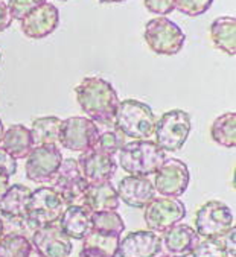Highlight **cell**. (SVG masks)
Segmentation results:
<instances>
[{
  "instance_id": "cell-25",
  "label": "cell",
  "mask_w": 236,
  "mask_h": 257,
  "mask_svg": "<svg viewBox=\"0 0 236 257\" xmlns=\"http://www.w3.org/2000/svg\"><path fill=\"white\" fill-rule=\"evenodd\" d=\"M61 125H63V120L57 116H44V117L34 119L29 128L34 146L60 143Z\"/></svg>"
},
{
  "instance_id": "cell-43",
  "label": "cell",
  "mask_w": 236,
  "mask_h": 257,
  "mask_svg": "<svg viewBox=\"0 0 236 257\" xmlns=\"http://www.w3.org/2000/svg\"><path fill=\"white\" fill-rule=\"evenodd\" d=\"M156 257H171V255H166V254H163V255H156Z\"/></svg>"
},
{
  "instance_id": "cell-42",
  "label": "cell",
  "mask_w": 236,
  "mask_h": 257,
  "mask_svg": "<svg viewBox=\"0 0 236 257\" xmlns=\"http://www.w3.org/2000/svg\"><path fill=\"white\" fill-rule=\"evenodd\" d=\"M5 236V231H4V222H2V218H0V239Z\"/></svg>"
},
{
  "instance_id": "cell-16",
  "label": "cell",
  "mask_w": 236,
  "mask_h": 257,
  "mask_svg": "<svg viewBox=\"0 0 236 257\" xmlns=\"http://www.w3.org/2000/svg\"><path fill=\"white\" fill-rule=\"evenodd\" d=\"M60 25V11L55 5L44 2L32 13H29L22 22L20 28L22 32L29 38H44L55 32Z\"/></svg>"
},
{
  "instance_id": "cell-23",
  "label": "cell",
  "mask_w": 236,
  "mask_h": 257,
  "mask_svg": "<svg viewBox=\"0 0 236 257\" xmlns=\"http://www.w3.org/2000/svg\"><path fill=\"white\" fill-rule=\"evenodd\" d=\"M121 234L104 233L91 228L82 239V251L99 255V257H116L119 248Z\"/></svg>"
},
{
  "instance_id": "cell-19",
  "label": "cell",
  "mask_w": 236,
  "mask_h": 257,
  "mask_svg": "<svg viewBox=\"0 0 236 257\" xmlns=\"http://www.w3.org/2000/svg\"><path fill=\"white\" fill-rule=\"evenodd\" d=\"M91 215L93 212L84 204L67 205V209L63 212L58 221V225L70 239L82 240L84 236L93 228Z\"/></svg>"
},
{
  "instance_id": "cell-38",
  "label": "cell",
  "mask_w": 236,
  "mask_h": 257,
  "mask_svg": "<svg viewBox=\"0 0 236 257\" xmlns=\"http://www.w3.org/2000/svg\"><path fill=\"white\" fill-rule=\"evenodd\" d=\"M26 257H43V255H41V254H40V252H38V251H37V249L32 246V248H31V251L28 252V255H26Z\"/></svg>"
},
{
  "instance_id": "cell-30",
  "label": "cell",
  "mask_w": 236,
  "mask_h": 257,
  "mask_svg": "<svg viewBox=\"0 0 236 257\" xmlns=\"http://www.w3.org/2000/svg\"><path fill=\"white\" fill-rule=\"evenodd\" d=\"M4 222V231L5 234H14V236H23L31 240L34 231L37 230L28 216H2Z\"/></svg>"
},
{
  "instance_id": "cell-20",
  "label": "cell",
  "mask_w": 236,
  "mask_h": 257,
  "mask_svg": "<svg viewBox=\"0 0 236 257\" xmlns=\"http://www.w3.org/2000/svg\"><path fill=\"white\" fill-rule=\"evenodd\" d=\"M84 205H87L93 213L116 212L121 205V199L111 181H104L87 186L84 195Z\"/></svg>"
},
{
  "instance_id": "cell-7",
  "label": "cell",
  "mask_w": 236,
  "mask_h": 257,
  "mask_svg": "<svg viewBox=\"0 0 236 257\" xmlns=\"http://www.w3.org/2000/svg\"><path fill=\"white\" fill-rule=\"evenodd\" d=\"M234 227V215L227 204L212 199L195 215V231L200 237H224Z\"/></svg>"
},
{
  "instance_id": "cell-21",
  "label": "cell",
  "mask_w": 236,
  "mask_h": 257,
  "mask_svg": "<svg viewBox=\"0 0 236 257\" xmlns=\"http://www.w3.org/2000/svg\"><path fill=\"white\" fill-rule=\"evenodd\" d=\"M0 143H2V148L16 160L28 157V154L34 148L31 131H29V128H26L22 123L11 125L8 130H5L2 142Z\"/></svg>"
},
{
  "instance_id": "cell-26",
  "label": "cell",
  "mask_w": 236,
  "mask_h": 257,
  "mask_svg": "<svg viewBox=\"0 0 236 257\" xmlns=\"http://www.w3.org/2000/svg\"><path fill=\"white\" fill-rule=\"evenodd\" d=\"M210 136L215 143L224 148H234L236 146V113H224L218 116L212 126Z\"/></svg>"
},
{
  "instance_id": "cell-35",
  "label": "cell",
  "mask_w": 236,
  "mask_h": 257,
  "mask_svg": "<svg viewBox=\"0 0 236 257\" xmlns=\"http://www.w3.org/2000/svg\"><path fill=\"white\" fill-rule=\"evenodd\" d=\"M0 171L8 177H13L17 172V160L10 156L2 146H0Z\"/></svg>"
},
{
  "instance_id": "cell-39",
  "label": "cell",
  "mask_w": 236,
  "mask_h": 257,
  "mask_svg": "<svg viewBox=\"0 0 236 257\" xmlns=\"http://www.w3.org/2000/svg\"><path fill=\"white\" fill-rule=\"evenodd\" d=\"M101 4H121V2H125V0H99Z\"/></svg>"
},
{
  "instance_id": "cell-12",
  "label": "cell",
  "mask_w": 236,
  "mask_h": 257,
  "mask_svg": "<svg viewBox=\"0 0 236 257\" xmlns=\"http://www.w3.org/2000/svg\"><path fill=\"white\" fill-rule=\"evenodd\" d=\"M191 174L189 168L183 160L166 159L160 169L154 174V189L162 196L178 198L181 196L189 186Z\"/></svg>"
},
{
  "instance_id": "cell-4",
  "label": "cell",
  "mask_w": 236,
  "mask_h": 257,
  "mask_svg": "<svg viewBox=\"0 0 236 257\" xmlns=\"http://www.w3.org/2000/svg\"><path fill=\"white\" fill-rule=\"evenodd\" d=\"M145 41L157 55L172 57L177 55L184 46L186 35L178 25L166 17H156L147 22Z\"/></svg>"
},
{
  "instance_id": "cell-9",
  "label": "cell",
  "mask_w": 236,
  "mask_h": 257,
  "mask_svg": "<svg viewBox=\"0 0 236 257\" xmlns=\"http://www.w3.org/2000/svg\"><path fill=\"white\" fill-rule=\"evenodd\" d=\"M186 216V205L178 198L160 196L154 198L144 213L148 230L154 233H163L172 225L178 224Z\"/></svg>"
},
{
  "instance_id": "cell-18",
  "label": "cell",
  "mask_w": 236,
  "mask_h": 257,
  "mask_svg": "<svg viewBox=\"0 0 236 257\" xmlns=\"http://www.w3.org/2000/svg\"><path fill=\"white\" fill-rule=\"evenodd\" d=\"M160 252V236L151 230L131 231L119 240V257H156Z\"/></svg>"
},
{
  "instance_id": "cell-3",
  "label": "cell",
  "mask_w": 236,
  "mask_h": 257,
  "mask_svg": "<svg viewBox=\"0 0 236 257\" xmlns=\"http://www.w3.org/2000/svg\"><path fill=\"white\" fill-rule=\"evenodd\" d=\"M157 117L145 102L125 99L119 102L113 128L119 130L125 137L133 140H148L154 136Z\"/></svg>"
},
{
  "instance_id": "cell-40",
  "label": "cell",
  "mask_w": 236,
  "mask_h": 257,
  "mask_svg": "<svg viewBox=\"0 0 236 257\" xmlns=\"http://www.w3.org/2000/svg\"><path fill=\"white\" fill-rule=\"evenodd\" d=\"M78 257H99V255H93V254H88V252H85V251H79V255Z\"/></svg>"
},
{
  "instance_id": "cell-24",
  "label": "cell",
  "mask_w": 236,
  "mask_h": 257,
  "mask_svg": "<svg viewBox=\"0 0 236 257\" xmlns=\"http://www.w3.org/2000/svg\"><path fill=\"white\" fill-rule=\"evenodd\" d=\"M31 189L25 184H13L0 196V215L2 216H26Z\"/></svg>"
},
{
  "instance_id": "cell-1",
  "label": "cell",
  "mask_w": 236,
  "mask_h": 257,
  "mask_svg": "<svg viewBox=\"0 0 236 257\" xmlns=\"http://www.w3.org/2000/svg\"><path fill=\"white\" fill-rule=\"evenodd\" d=\"M81 110L96 125H113L119 105L114 87L104 78H84L75 88Z\"/></svg>"
},
{
  "instance_id": "cell-15",
  "label": "cell",
  "mask_w": 236,
  "mask_h": 257,
  "mask_svg": "<svg viewBox=\"0 0 236 257\" xmlns=\"http://www.w3.org/2000/svg\"><path fill=\"white\" fill-rule=\"evenodd\" d=\"M198 242L200 236L194 227L178 222L162 233L160 251L171 257H187L192 254Z\"/></svg>"
},
{
  "instance_id": "cell-29",
  "label": "cell",
  "mask_w": 236,
  "mask_h": 257,
  "mask_svg": "<svg viewBox=\"0 0 236 257\" xmlns=\"http://www.w3.org/2000/svg\"><path fill=\"white\" fill-rule=\"evenodd\" d=\"M192 257H228L227 246L222 237H206L197 243Z\"/></svg>"
},
{
  "instance_id": "cell-5",
  "label": "cell",
  "mask_w": 236,
  "mask_h": 257,
  "mask_svg": "<svg viewBox=\"0 0 236 257\" xmlns=\"http://www.w3.org/2000/svg\"><path fill=\"white\" fill-rule=\"evenodd\" d=\"M67 209V202L52 187H38L31 192L28 218L35 228L57 224Z\"/></svg>"
},
{
  "instance_id": "cell-22",
  "label": "cell",
  "mask_w": 236,
  "mask_h": 257,
  "mask_svg": "<svg viewBox=\"0 0 236 257\" xmlns=\"http://www.w3.org/2000/svg\"><path fill=\"white\" fill-rule=\"evenodd\" d=\"M210 40L213 46L228 57L236 54V19L218 17L210 23Z\"/></svg>"
},
{
  "instance_id": "cell-33",
  "label": "cell",
  "mask_w": 236,
  "mask_h": 257,
  "mask_svg": "<svg viewBox=\"0 0 236 257\" xmlns=\"http://www.w3.org/2000/svg\"><path fill=\"white\" fill-rule=\"evenodd\" d=\"M47 0H8V10L13 17V20L22 22L29 13H32L35 8L43 5Z\"/></svg>"
},
{
  "instance_id": "cell-14",
  "label": "cell",
  "mask_w": 236,
  "mask_h": 257,
  "mask_svg": "<svg viewBox=\"0 0 236 257\" xmlns=\"http://www.w3.org/2000/svg\"><path fill=\"white\" fill-rule=\"evenodd\" d=\"M31 243L43 257H70L73 251L72 239L58 224L37 228L31 237Z\"/></svg>"
},
{
  "instance_id": "cell-37",
  "label": "cell",
  "mask_w": 236,
  "mask_h": 257,
  "mask_svg": "<svg viewBox=\"0 0 236 257\" xmlns=\"http://www.w3.org/2000/svg\"><path fill=\"white\" fill-rule=\"evenodd\" d=\"M10 178L11 177H8V175H5L2 171H0V196H2L4 193H5V190L11 186V183H10Z\"/></svg>"
},
{
  "instance_id": "cell-28",
  "label": "cell",
  "mask_w": 236,
  "mask_h": 257,
  "mask_svg": "<svg viewBox=\"0 0 236 257\" xmlns=\"http://www.w3.org/2000/svg\"><path fill=\"white\" fill-rule=\"evenodd\" d=\"M32 243L23 236L5 234L0 239V257H26Z\"/></svg>"
},
{
  "instance_id": "cell-17",
  "label": "cell",
  "mask_w": 236,
  "mask_h": 257,
  "mask_svg": "<svg viewBox=\"0 0 236 257\" xmlns=\"http://www.w3.org/2000/svg\"><path fill=\"white\" fill-rule=\"evenodd\" d=\"M119 199L133 209H145L156 198V189L148 177L128 175L117 183L116 187Z\"/></svg>"
},
{
  "instance_id": "cell-32",
  "label": "cell",
  "mask_w": 236,
  "mask_h": 257,
  "mask_svg": "<svg viewBox=\"0 0 236 257\" xmlns=\"http://www.w3.org/2000/svg\"><path fill=\"white\" fill-rule=\"evenodd\" d=\"M213 0H175V10L189 17H198L209 11Z\"/></svg>"
},
{
  "instance_id": "cell-41",
  "label": "cell",
  "mask_w": 236,
  "mask_h": 257,
  "mask_svg": "<svg viewBox=\"0 0 236 257\" xmlns=\"http://www.w3.org/2000/svg\"><path fill=\"white\" fill-rule=\"evenodd\" d=\"M4 133H5V126H4V122H2V119H0V142H2Z\"/></svg>"
},
{
  "instance_id": "cell-44",
  "label": "cell",
  "mask_w": 236,
  "mask_h": 257,
  "mask_svg": "<svg viewBox=\"0 0 236 257\" xmlns=\"http://www.w3.org/2000/svg\"><path fill=\"white\" fill-rule=\"evenodd\" d=\"M0 63H2V52H0Z\"/></svg>"
},
{
  "instance_id": "cell-34",
  "label": "cell",
  "mask_w": 236,
  "mask_h": 257,
  "mask_svg": "<svg viewBox=\"0 0 236 257\" xmlns=\"http://www.w3.org/2000/svg\"><path fill=\"white\" fill-rule=\"evenodd\" d=\"M145 8L153 13L160 16H168L175 10V0H144Z\"/></svg>"
},
{
  "instance_id": "cell-2",
  "label": "cell",
  "mask_w": 236,
  "mask_h": 257,
  "mask_svg": "<svg viewBox=\"0 0 236 257\" xmlns=\"http://www.w3.org/2000/svg\"><path fill=\"white\" fill-rule=\"evenodd\" d=\"M117 154L121 168L136 177L154 175L166 160V152L150 139L127 142Z\"/></svg>"
},
{
  "instance_id": "cell-10",
  "label": "cell",
  "mask_w": 236,
  "mask_h": 257,
  "mask_svg": "<svg viewBox=\"0 0 236 257\" xmlns=\"http://www.w3.org/2000/svg\"><path fill=\"white\" fill-rule=\"evenodd\" d=\"M99 126L88 117L73 116L63 120L60 143L63 148L75 152H84L94 146L99 137Z\"/></svg>"
},
{
  "instance_id": "cell-31",
  "label": "cell",
  "mask_w": 236,
  "mask_h": 257,
  "mask_svg": "<svg viewBox=\"0 0 236 257\" xmlns=\"http://www.w3.org/2000/svg\"><path fill=\"white\" fill-rule=\"evenodd\" d=\"M125 143H127V137L119 130L113 128V130L99 133V137L96 143H94V146L114 157V154H117Z\"/></svg>"
},
{
  "instance_id": "cell-36",
  "label": "cell",
  "mask_w": 236,
  "mask_h": 257,
  "mask_svg": "<svg viewBox=\"0 0 236 257\" xmlns=\"http://www.w3.org/2000/svg\"><path fill=\"white\" fill-rule=\"evenodd\" d=\"M11 23H13V17L10 14L8 5L0 0V32L7 31L11 26Z\"/></svg>"
},
{
  "instance_id": "cell-13",
  "label": "cell",
  "mask_w": 236,
  "mask_h": 257,
  "mask_svg": "<svg viewBox=\"0 0 236 257\" xmlns=\"http://www.w3.org/2000/svg\"><path fill=\"white\" fill-rule=\"evenodd\" d=\"M79 171L87 181V184H98L104 181H111L116 174L117 163L113 156L93 146L84 151L76 160Z\"/></svg>"
},
{
  "instance_id": "cell-8",
  "label": "cell",
  "mask_w": 236,
  "mask_h": 257,
  "mask_svg": "<svg viewBox=\"0 0 236 257\" xmlns=\"http://www.w3.org/2000/svg\"><path fill=\"white\" fill-rule=\"evenodd\" d=\"M63 162V154L57 145L34 146L26 157V178L34 183H49L54 180Z\"/></svg>"
},
{
  "instance_id": "cell-45",
  "label": "cell",
  "mask_w": 236,
  "mask_h": 257,
  "mask_svg": "<svg viewBox=\"0 0 236 257\" xmlns=\"http://www.w3.org/2000/svg\"><path fill=\"white\" fill-rule=\"evenodd\" d=\"M60 2H67V0H60Z\"/></svg>"
},
{
  "instance_id": "cell-11",
  "label": "cell",
  "mask_w": 236,
  "mask_h": 257,
  "mask_svg": "<svg viewBox=\"0 0 236 257\" xmlns=\"http://www.w3.org/2000/svg\"><path fill=\"white\" fill-rule=\"evenodd\" d=\"M87 186L88 184L79 171L78 162L75 159H63L61 166L52 180V189L63 196L67 205H78L84 204Z\"/></svg>"
},
{
  "instance_id": "cell-27",
  "label": "cell",
  "mask_w": 236,
  "mask_h": 257,
  "mask_svg": "<svg viewBox=\"0 0 236 257\" xmlns=\"http://www.w3.org/2000/svg\"><path fill=\"white\" fill-rule=\"evenodd\" d=\"M91 225L94 230L104 233L122 234L125 230V222L117 212H98L91 215Z\"/></svg>"
},
{
  "instance_id": "cell-6",
  "label": "cell",
  "mask_w": 236,
  "mask_h": 257,
  "mask_svg": "<svg viewBox=\"0 0 236 257\" xmlns=\"http://www.w3.org/2000/svg\"><path fill=\"white\" fill-rule=\"evenodd\" d=\"M191 128L192 122L189 113L183 110L166 111L156 123V143L165 152H177L184 146Z\"/></svg>"
}]
</instances>
